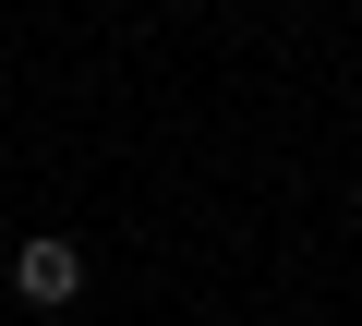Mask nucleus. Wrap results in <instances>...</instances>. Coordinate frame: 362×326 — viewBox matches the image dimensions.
<instances>
[{"label":"nucleus","mask_w":362,"mask_h":326,"mask_svg":"<svg viewBox=\"0 0 362 326\" xmlns=\"http://www.w3.org/2000/svg\"><path fill=\"white\" fill-rule=\"evenodd\" d=\"M73 290H85V254H73V242H61V230H49V242H25V254H13V302H25V314H61V302H73Z\"/></svg>","instance_id":"1"}]
</instances>
